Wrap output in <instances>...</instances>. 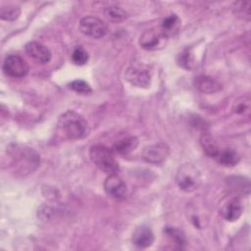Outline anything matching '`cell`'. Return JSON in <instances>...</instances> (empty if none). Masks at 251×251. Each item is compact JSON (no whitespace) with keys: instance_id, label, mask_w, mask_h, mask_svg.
Masks as SVG:
<instances>
[{"instance_id":"19","label":"cell","mask_w":251,"mask_h":251,"mask_svg":"<svg viewBox=\"0 0 251 251\" xmlns=\"http://www.w3.org/2000/svg\"><path fill=\"white\" fill-rule=\"evenodd\" d=\"M104 14L107 19H109L110 21L115 22V23L122 22L126 19V12L123 8H121L119 6H115V5L105 8Z\"/></svg>"},{"instance_id":"22","label":"cell","mask_w":251,"mask_h":251,"mask_svg":"<svg viewBox=\"0 0 251 251\" xmlns=\"http://www.w3.org/2000/svg\"><path fill=\"white\" fill-rule=\"evenodd\" d=\"M88 53L82 46H76L72 53V61L74 64L78 66L85 65L88 61Z\"/></svg>"},{"instance_id":"9","label":"cell","mask_w":251,"mask_h":251,"mask_svg":"<svg viewBox=\"0 0 251 251\" xmlns=\"http://www.w3.org/2000/svg\"><path fill=\"white\" fill-rule=\"evenodd\" d=\"M104 189L106 193L114 199L121 200L126 195V184L117 174L109 175L104 181Z\"/></svg>"},{"instance_id":"14","label":"cell","mask_w":251,"mask_h":251,"mask_svg":"<svg viewBox=\"0 0 251 251\" xmlns=\"http://www.w3.org/2000/svg\"><path fill=\"white\" fill-rule=\"evenodd\" d=\"M154 233L147 226L137 227L132 234V243L139 248L150 247L154 242Z\"/></svg>"},{"instance_id":"17","label":"cell","mask_w":251,"mask_h":251,"mask_svg":"<svg viewBox=\"0 0 251 251\" xmlns=\"http://www.w3.org/2000/svg\"><path fill=\"white\" fill-rule=\"evenodd\" d=\"M200 144L202 146L203 151L209 156V157H213L216 158L220 152V149L216 143V141L214 140V138L212 137V135L209 132L204 131L201 136H200Z\"/></svg>"},{"instance_id":"16","label":"cell","mask_w":251,"mask_h":251,"mask_svg":"<svg viewBox=\"0 0 251 251\" xmlns=\"http://www.w3.org/2000/svg\"><path fill=\"white\" fill-rule=\"evenodd\" d=\"M138 145V139L135 136H129L117 141L113 146V151L120 155H126L133 151Z\"/></svg>"},{"instance_id":"25","label":"cell","mask_w":251,"mask_h":251,"mask_svg":"<svg viewBox=\"0 0 251 251\" xmlns=\"http://www.w3.org/2000/svg\"><path fill=\"white\" fill-rule=\"evenodd\" d=\"M234 111L237 114L244 115L248 114L250 111V99L248 96H244L240 98L235 104H234Z\"/></svg>"},{"instance_id":"21","label":"cell","mask_w":251,"mask_h":251,"mask_svg":"<svg viewBox=\"0 0 251 251\" xmlns=\"http://www.w3.org/2000/svg\"><path fill=\"white\" fill-rule=\"evenodd\" d=\"M166 234L175 242V244L178 245L180 248L186 243V239L184 236V233L173 226H166V228L164 229Z\"/></svg>"},{"instance_id":"13","label":"cell","mask_w":251,"mask_h":251,"mask_svg":"<svg viewBox=\"0 0 251 251\" xmlns=\"http://www.w3.org/2000/svg\"><path fill=\"white\" fill-rule=\"evenodd\" d=\"M194 86L201 92L212 94L222 89V84L210 75H198L194 79Z\"/></svg>"},{"instance_id":"5","label":"cell","mask_w":251,"mask_h":251,"mask_svg":"<svg viewBox=\"0 0 251 251\" xmlns=\"http://www.w3.org/2000/svg\"><path fill=\"white\" fill-rule=\"evenodd\" d=\"M4 73L12 77H24L28 74L27 63L19 55H8L3 63Z\"/></svg>"},{"instance_id":"12","label":"cell","mask_w":251,"mask_h":251,"mask_svg":"<svg viewBox=\"0 0 251 251\" xmlns=\"http://www.w3.org/2000/svg\"><path fill=\"white\" fill-rule=\"evenodd\" d=\"M243 212V205L239 198L233 197L227 200L221 208V215L228 222H234L239 219Z\"/></svg>"},{"instance_id":"11","label":"cell","mask_w":251,"mask_h":251,"mask_svg":"<svg viewBox=\"0 0 251 251\" xmlns=\"http://www.w3.org/2000/svg\"><path fill=\"white\" fill-rule=\"evenodd\" d=\"M16 165L23 170L24 172L25 169H27L28 172H32L39 164V157L38 155L31 149H21L18 151V154H16L15 157Z\"/></svg>"},{"instance_id":"2","label":"cell","mask_w":251,"mask_h":251,"mask_svg":"<svg viewBox=\"0 0 251 251\" xmlns=\"http://www.w3.org/2000/svg\"><path fill=\"white\" fill-rule=\"evenodd\" d=\"M89 156L92 163L99 170L108 175L117 174L120 170V166L115 158L113 149H110L105 145H93L90 148Z\"/></svg>"},{"instance_id":"4","label":"cell","mask_w":251,"mask_h":251,"mask_svg":"<svg viewBox=\"0 0 251 251\" xmlns=\"http://www.w3.org/2000/svg\"><path fill=\"white\" fill-rule=\"evenodd\" d=\"M79 29L83 34L92 38H101L108 32L106 24L102 20L92 16L84 17L80 20Z\"/></svg>"},{"instance_id":"18","label":"cell","mask_w":251,"mask_h":251,"mask_svg":"<svg viewBox=\"0 0 251 251\" xmlns=\"http://www.w3.org/2000/svg\"><path fill=\"white\" fill-rule=\"evenodd\" d=\"M220 164L226 167L236 166L240 160L239 155L232 149H225L223 151L220 150L218 156L216 157Z\"/></svg>"},{"instance_id":"8","label":"cell","mask_w":251,"mask_h":251,"mask_svg":"<svg viewBox=\"0 0 251 251\" xmlns=\"http://www.w3.org/2000/svg\"><path fill=\"white\" fill-rule=\"evenodd\" d=\"M170 154V148L166 143L160 142L157 144L144 147L142 158L149 164L158 165L163 163Z\"/></svg>"},{"instance_id":"6","label":"cell","mask_w":251,"mask_h":251,"mask_svg":"<svg viewBox=\"0 0 251 251\" xmlns=\"http://www.w3.org/2000/svg\"><path fill=\"white\" fill-rule=\"evenodd\" d=\"M168 37L162 32L161 29H149L144 31L140 38L139 44L146 50H157L166 46Z\"/></svg>"},{"instance_id":"26","label":"cell","mask_w":251,"mask_h":251,"mask_svg":"<svg viewBox=\"0 0 251 251\" xmlns=\"http://www.w3.org/2000/svg\"><path fill=\"white\" fill-rule=\"evenodd\" d=\"M250 6H251V3L249 1L237 2V3H235V10L238 14L243 15V18L246 17L247 19H249L250 18Z\"/></svg>"},{"instance_id":"10","label":"cell","mask_w":251,"mask_h":251,"mask_svg":"<svg viewBox=\"0 0 251 251\" xmlns=\"http://www.w3.org/2000/svg\"><path fill=\"white\" fill-rule=\"evenodd\" d=\"M25 52L27 55L39 64H46L51 60L52 54L47 46L37 41H30L25 44Z\"/></svg>"},{"instance_id":"1","label":"cell","mask_w":251,"mask_h":251,"mask_svg":"<svg viewBox=\"0 0 251 251\" xmlns=\"http://www.w3.org/2000/svg\"><path fill=\"white\" fill-rule=\"evenodd\" d=\"M58 128L68 139H81L88 135L89 126L86 120L74 111H67L60 116Z\"/></svg>"},{"instance_id":"24","label":"cell","mask_w":251,"mask_h":251,"mask_svg":"<svg viewBox=\"0 0 251 251\" xmlns=\"http://www.w3.org/2000/svg\"><path fill=\"white\" fill-rule=\"evenodd\" d=\"M177 62L179 64V66H181L182 68H184L186 70H191L194 67V60H193V57H192V54H191L190 50H188V49L183 50L178 55Z\"/></svg>"},{"instance_id":"7","label":"cell","mask_w":251,"mask_h":251,"mask_svg":"<svg viewBox=\"0 0 251 251\" xmlns=\"http://www.w3.org/2000/svg\"><path fill=\"white\" fill-rule=\"evenodd\" d=\"M125 77L131 85L137 87H147L151 80L149 71L140 65H130L126 71Z\"/></svg>"},{"instance_id":"15","label":"cell","mask_w":251,"mask_h":251,"mask_svg":"<svg viewBox=\"0 0 251 251\" xmlns=\"http://www.w3.org/2000/svg\"><path fill=\"white\" fill-rule=\"evenodd\" d=\"M179 27H180L179 18L176 15L172 14V15L167 16L163 20L160 29L169 38L170 36H173L176 33H177L179 30Z\"/></svg>"},{"instance_id":"23","label":"cell","mask_w":251,"mask_h":251,"mask_svg":"<svg viewBox=\"0 0 251 251\" xmlns=\"http://www.w3.org/2000/svg\"><path fill=\"white\" fill-rule=\"evenodd\" d=\"M69 87L76 92L77 94H81V95H88L90 93H92V89L90 87V85L82 80V79H75V80H73L70 84H69Z\"/></svg>"},{"instance_id":"3","label":"cell","mask_w":251,"mask_h":251,"mask_svg":"<svg viewBox=\"0 0 251 251\" xmlns=\"http://www.w3.org/2000/svg\"><path fill=\"white\" fill-rule=\"evenodd\" d=\"M176 182L181 190L192 192L200 187L202 183V176L196 166L186 163L177 169Z\"/></svg>"},{"instance_id":"20","label":"cell","mask_w":251,"mask_h":251,"mask_svg":"<svg viewBox=\"0 0 251 251\" xmlns=\"http://www.w3.org/2000/svg\"><path fill=\"white\" fill-rule=\"evenodd\" d=\"M21 14V9L19 6L8 5L3 6L0 9V18L4 21H15L19 18Z\"/></svg>"}]
</instances>
